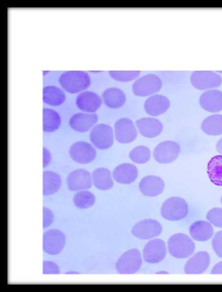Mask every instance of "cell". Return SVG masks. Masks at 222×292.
Instances as JSON below:
<instances>
[{"mask_svg": "<svg viewBox=\"0 0 222 292\" xmlns=\"http://www.w3.org/2000/svg\"><path fill=\"white\" fill-rule=\"evenodd\" d=\"M59 81L62 87L70 94L82 92L90 86L91 83L88 73L79 70L64 72L60 76Z\"/></svg>", "mask_w": 222, "mask_h": 292, "instance_id": "1", "label": "cell"}, {"mask_svg": "<svg viewBox=\"0 0 222 292\" xmlns=\"http://www.w3.org/2000/svg\"><path fill=\"white\" fill-rule=\"evenodd\" d=\"M161 79L153 73L138 77L132 85L133 94L138 97L151 96L158 93L162 87Z\"/></svg>", "mask_w": 222, "mask_h": 292, "instance_id": "2", "label": "cell"}, {"mask_svg": "<svg viewBox=\"0 0 222 292\" xmlns=\"http://www.w3.org/2000/svg\"><path fill=\"white\" fill-rule=\"evenodd\" d=\"M169 254L178 259L190 257L195 250L192 240L186 234L178 233L172 235L168 241Z\"/></svg>", "mask_w": 222, "mask_h": 292, "instance_id": "3", "label": "cell"}, {"mask_svg": "<svg viewBox=\"0 0 222 292\" xmlns=\"http://www.w3.org/2000/svg\"><path fill=\"white\" fill-rule=\"evenodd\" d=\"M188 205L183 198L174 196L166 199L161 207L162 217L171 221H177L184 218L188 214Z\"/></svg>", "mask_w": 222, "mask_h": 292, "instance_id": "4", "label": "cell"}, {"mask_svg": "<svg viewBox=\"0 0 222 292\" xmlns=\"http://www.w3.org/2000/svg\"><path fill=\"white\" fill-rule=\"evenodd\" d=\"M190 82L192 86L198 90H208L220 86L222 83V78L213 71L197 70L191 73Z\"/></svg>", "mask_w": 222, "mask_h": 292, "instance_id": "5", "label": "cell"}, {"mask_svg": "<svg viewBox=\"0 0 222 292\" xmlns=\"http://www.w3.org/2000/svg\"><path fill=\"white\" fill-rule=\"evenodd\" d=\"M142 260L140 251L137 249H129L119 258L116 263V269L120 274H133L140 268Z\"/></svg>", "mask_w": 222, "mask_h": 292, "instance_id": "6", "label": "cell"}, {"mask_svg": "<svg viewBox=\"0 0 222 292\" xmlns=\"http://www.w3.org/2000/svg\"><path fill=\"white\" fill-rule=\"evenodd\" d=\"M90 139L96 148L100 150L107 149L110 148L114 143L113 130L108 125L97 124L91 130Z\"/></svg>", "mask_w": 222, "mask_h": 292, "instance_id": "7", "label": "cell"}, {"mask_svg": "<svg viewBox=\"0 0 222 292\" xmlns=\"http://www.w3.org/2000/svg\"><path fill=\"white\" fill-rule=\"evenodd\" d=\"M69 155L75 162L85 164L92 162L95 159L96 152L90 143L84 141H78L70 146Z\"/></svg>", "mask_w": 222, "mask_h": 292, "instance_id": "8", "label": "cell"}, {"mask_svg": "<svg viewBox=\"0 0 222 292\" xmlns=\"http://www.w3.org/2000/svg\"><path fill=\"white\" fill-rule=\"evenodd\" d=\"M65 243V236L60 230L52 229L45 231L43 235V250L46 253L56 255L63 249Z\"/></svg>", "mask_w": 222, "mask_h": 292, "instance_id": "9", "label": "cell"}, {"mask_svg": "<svg viewBox=\"0 0 222 292\" xmlns=\"http://www.w3.org/2000/svg\"><path fill=\"white\" fill-rule=\"evenodd\" d=\"M180 151V146L177 142L170 140L164 141L156 147L153 156L159 163H169L178 158Z\"/></svg>", "mask_w": 222, "mask_h": 292, "instance_id": "10", "label": "cell"}, {"mask_svg": "<svg viewBox=\"0 0 222 292\" xmlns=\"http://www.w3.org/2000/svg\"><path fill=\"white\" fill-rule=\"evenodd\" d=\"M162 230V226L158 221L147 219L137 223L133 227L131 233L138 238L149 239L159 235Z\"/></svg>", "mask_w": 222, "mask_h": 292, "instance_id": "11", "label": "cell"}, {"mask_svg": "<svg viewBox=\"0 0 222 292\" xmlns=\"http://www.w3.org/2000/svg\"><path fill=\"white\" fill-rule=\"evenodd\" d=\"M115 136L121 143H129L137 137V132L133 122L127 118L118 120L115 125Z\"/></svg>", "mask_w": 222, "mask_h": 292, "instance_id": "12", "label": "cell"}, {"mask_svg": "<svg viewBox=\"0 0 222 292\" xmlns=\"http://www.w3.org/2000/svg\"><path fill=\"white\" fill-rule=\"evenodd\" d=\"M92 182L90 173L83 168L76 169L71 171L66 179L67 188L71 191L89 189L92 187Z\"/></svg>", "mask_w": 222, "mask_h": 292, "instance_id": "13", "label": "cell"}, {"mask_svg": "<svg viewBox=\"0 0 222 292\" xmlns=\"http://www.w3.org/2000/svg\"><path fill=\"white\" fill-rule=\"evenodd\" d=\"M166 255V247L163 240L157 238L147 242L143 249L144 260L150 263H156L164 259Z\"/></svg>", "mask_w": 222, "mask_h": 292, "instance_id": "14", "label": "cell"}, {"mask_svg": "<svg viewBox=\"0 0 222 292\" xmlns=\"http://www.w3.org/2000/svg\"><path fill=\"white\" fill-rule=\"evenodd\" d=\"M102 100L96 93L86 91L80 93L76 97V104L82 111L94 113L101 106Z\"/></svg>", "mask_w": 222, "mask_h": 292, "instance_id": "15", "label": "cell"}, {"mask_svg": "<svg viewBox=\"0 0 222 292\" xmlns=\"http://www.w3.org/2000/svg\"><path fill=\"white\" fill-rule=\"evenodd\" d=\"M98 117L95 113L79 112L74 114L69 120V125L74 130L85 132L97 122Z\"/></svg>", "mask_w": 222, "mask_h": 292, "instance_id": "16", "label": "cell"}, {"mask_svg": "<svg viewBox=\"0 0 222 292\" xmlns=\"http://www.w3.org/2000/svg\"><path fill=\"white\" fill-rule=\"evenodd\" d=\"M201 107L205 111L218 112L222 110V91L210 89L203 93L199 98Z\"/></svg>", "mask_w": 222, "mask_h": 292, "instance_id": "17", "label": "cell"}, {"mask_svg": "<svg viewBox=\"0 0 222 292\" xmlns=\"http://www.w3.org/2000/svg\"><path fill=\"white\" fill-rule=\"evenodd\" d=\"M210 262V256L207 252H198L186 262L184 271L189 274L202 273L208 268Z\"/></svg>", "mask_w": 222, "mask_h": 292, "instance_id": "18", "label": "cell"}, {"mask_svg": "<svg viewBox=\"0 0 222 292\" xmlns=\"http://www.w3.org/2000/svg\"><path fill=\"white\" fill-rule=\"evenodd\" d=\"M170 105V100L166 97L162 95L154 94L145 100L144 107L147 114L153 116H157L165 113Z\"/></svg>", "mask_w": 222, "mask_h": 292, "instance_id": "19", "label": "cell"}, {"mask_svg": "<svg viewBox=\"0 0 222 292\" xmlns=\"http://www.w3.org/2000/svg\"><path fill=\"white\" fill-rule=\"evenodd\" d=\"M165 187L163 180L159 176L148 175L143 178L139 184V188L144 195L153 197L162 193Z\"/></svg>", "mask_w": 222, "mask_h": 292, "instance_id": "20", "label": "cell"}, {"mask_svg": "<svg viewBox=\"0 0 222 292\" xmlns=\"http://www.w3.org/2000/svg\"><path fill=\"white\" fill-rule=\"evenodd\" d=\"M135 123L140 134L145 137H155L163 130L162 123L156 118H142L137 120Z\"/></svg>", "mask_w": 222, "mask_h": 292, "instance_id": "21", "label": "cell"}, {"mask_svg": "<svg viewBox=\"0 0 222 292\" xmlns=\"http://www.w3.org/2000/svg\"><path fill=\"white\" fill-rule=\"evenodd\" d=\"M138 171L133 164L125 163L118 165L113 171V177L118 183L129 184L137 178Z\"/></svg>", "mask_w": 222, "mask_h": 292, "instance_id": "22", "label": "cell"}, {"mask_svg": "<svg viewBox=\"0 0 222 292\" xmlns=\"http://www.w3.org/2000/svg\"><path fill=\"white\" fill-rule=\"evenodd\" d=\"M102 99L108 107L117 109L124 105L126 100V96L121 89L117 87H109L103 92Z\"/></svg>", "mask_w": 222, "mask_h": 292, "instance_id": "23", "label": "cell"}, {"mask_svg": "<svg viewBox=\"0 0 222 292\" xmlns=\"http://www.w3.org/2000/svg\"><path fill=\"white\" fill-rule=\"evenodd\" d=\"M189 232L192 238L196 241H205L210 239L214 234V228L208 222L200 220L193 223Z\"/></svg>", "mask_w": 222, "mask_h": 292, "instance_id": "24", "label": "cell"}, {"mask_svg": "<svg viewBox=\"0 0 222 292\" xmlns=\"http://www.w3.org/2000/svg\"><path fill=\"white\" fill-rule=\"evenodd\" d=\"M94 186L98 189L105 191L110 189L114 185L110 170L105 167L95 169L92 175Z\"/></svg>", "mask_w": 222, "mask_h": 292, "instance_id": "25", "label": "cell"}, {"mask_svg": "<svg viewBox=\"0 0 222 292\" xmlns=\"http://www.w3.org/2000/svg\"><path fill=\"white\" fill-rule=\"evenodd\" d=\"M62 185L61 176L56 172L45 170L43 172V195H49L57 193Z\"/></svg>", "mask_w": 222, "mask_h": 292, "instance_id": "26", "label": "cell"}, {"mask_svg": "<svg viewBox=\"0 0 222 292\" xmlns=\"http://www.w3.org/2000/svg\"><path fill=\"white\" fill-rule=\"evenodd\" d=\"M43 101L53 106H59L65 99V95L60 88L53 85L46 86L43 88Z\"/></svg>", "mask_w": 222, "mask_h": 292, "instance_id": "27", "label": "cell"}, {"mask_svg": "<svg viewBox=\"0 0 222 292\" xmlns=\"http://www.w3.org/2000/svg\"><path fill=\"white\" fill-rule=\"evenodd\" d=\"M207 172L211 182L222 186V155L212 157L207 164Z\"/></svg>", "mask_w": 222, "mask_h": 292, "instance_id": "28", "label": "cell"}, {"mask_svg": "<svg viewBox=\"0 0 222 292\" xmlns=\"http://www.w3.org/2000/svg\"><path fill=\"white\" fill-rule=\"evenodd\" d=\"M201 130L206 134H222V115L214 114L206 117L202 122Z\"/></svg>", "mask_w": 222, "mask_h": 292, "instance_id": "29", "label": "cell"}, {"mask_svg": "<svg viewBox=\"0 0 222 292\" xmlns=\"http://www.w3.org/2000/svg\"><path fill=\"white\" fill-rule=\"evenodd\" d=\"M43 130L51 132L58 130L61 123L59 114L55 110L44 108L43 109Z\"/></svg>", "mask_w": 222, "mask_h": 292, "instance_id": "30", "label": "cell"}, {"mask_svg": "<svg viewBox=\"0 0 222 292\" xmlns=\"http://www.w3.org/2000/svg\"><path fill=\"white\" fill-rule=\"evenodd\" d=\"M95 201V197L90 191L82 190L77 192L73 196V202L79 209H87L92 207Z\"/></svg>", "mask_w": 222, "mask_h": 292, "instance_id": "31", "label": "cell"}, {"mask_svg": "<svg viewBox=\"0 0 222 292\" xmlns=\"http://www.w3.org/2000/svg\"><path fill=\"white\" fill-rule=\"evenodd\" d=\"M129 157L134 162L139 164L145 163L150 160L151 151L145 146H138L130 151Z\"/></svg>", "mask_w": 222, "mask_h": 292, "instance_id": "32", "label": "cell"}, {"mask_svg": "<svg viewBox=\"0 0 222 292\" xmlns=\"http://www.w3.org/2000/svg\"><path fill=\"white\" fill-rule=\"evenodd\" d=\"M110 76L114 80L121 82H128L135 80L139 77L140 71H118L111 70L108 72Z\"/></svg>", "mask_w": 222, "mask_h": 292, "instance_id": "33", "label": "cell"}, {"mask_svg": "<svg viewBox=\"0 0 222 292\" xmlns=\"http://www.w3.org/2000/svg\"><path fill=\"white\" fill-rule=\"evenodd\" d=\"M208 221L217 227H222V208L215 207L207 213Z\"/></svg>", "mask_w": 222, "mask_h": 292, "instance_id": "34", "label": "cell"}, {"mask_svg": "<svg viewBox=\"0 0 222 292\" xmlns=\"http://www.w3.org/2000/svg\"><path fill=\"white\" fill-rule=\"evenodd\" d=\"M212 246L216 255L222 258V230L215 234L212 240Z\"/></svg>", "mask_w": 222, "mask_h": 292, "instance_id": "35", "label": "cell"}, {"mask_svg": "<svg viewBox=\"0 0 222 292\" xmlns=\"http://www.w3.org/2000/svg\"><path fill=\"white\" fill-rule=\"evenodd\" d=\"M60 269L58 265L52 261H43V274H59Z\"/></svg>", "mask_w": 222, "mask_h": 292, "instance_id": "36", "label": "cell"}, {"mask_svg": "<svg viewBox=\"0 0 222 292\" xmlns=\"http://www.w3.org/2000/svg\"><path fill=\"white\" fill-rule=\"evenodd\" d=\"M54 219L52 211L46 207H43V228L50 226Z\"/></svg>", "mask_w": 222, "mask_h": 292, "instance_id": "37", "label": "cell"}, {"mask_svg": "<svg viewBox=\"0 0 222 292\" xmlns=\"http://www.w3.org/2000/svg\"><path fill=\"white\" fill-rule=\"evenodd\" d=\"M52 155L47 148L43 147V168L46 167L51 162Z\"/></svg>", "mask_w": 222, "mask_h": 292, "instance_id": "38", "label": "cell"}, {"mask_svg": "<svg viewBox=\"0 0 222 292\" xmlns=\"http://www.w3.org/2000/svg\"><path fill=\"white\" fill-rule=\"evenodd\" d=\"M212 274H222V261L217 263L211 270Z\"/></svg>", "mask_w": 222, "mask_h": 292, "instance_id": "39", "label": "cell"}, {"mask_svg": "<svg viewBox=\"0 0 222 292\" xmlns=\"http://www.w3.org/2000/svg\"><path fill=\"white\" fill-rule=\"evenodd\" d=\"M216 150L220 154H222V138H221L216 144Z\"/></svg>", "mask_w": 222, "mask_h": 292, "instance_id": "40", "label": "cell"}, {"mask_svg": "<svg viewBox=\"0 0 222 292\" xmlns=\"http://www.w3.org/2000/svg\"><path fill=\"white\" fill-rule=\"evenodd\" d=\"M65 273H66V274H73V273H74V274H77V273H78V272H76V271H69L66 272Z\"/></svg>", "mask_w": 222, "mask_h": 292, "instance_id": "41", "label": "cell"}, {"mask_svg": "<svg viewBox=\"0 0 222 292\" xmlns=\"http://www.w3.org/2000/svg\"><path fill=\"white\" fill-rule=\"evenodd\" d=\"M221 203L222 204V196L221 198Z\"/></svg>", "mask_w": 222, "mask_h": 292, "instance_id": "42", "label": "cell"}]
</instances>
